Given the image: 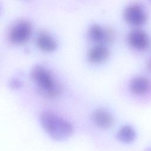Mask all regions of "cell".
Segmentation results:
<instances>
[{
    "label": "cell",
    "mask_w": 151,
    "mask_h": 151,
    "mask_svg": "<svg viewBox=\"0 0 151 151\" xmlns=\"http://www.w3.org/2000/svg\"><path fill=\"white\" fill-rule=\"evenodd\" d=\"M30 77L38 93L47 99H54L60 95L62 87L55 77L45 67L37 64L31 70Z\"/></svg>",
    "instance_id": "obj_1"
},
{
    "label": "cell",
    "mask_w": 151,
    "mask_h": 151,
    "mask_svg": "<svg viewBox=\"0 0 151 151\" xmlns=\"http://www.w3.org/2000/svg\"><path fill=\"white\" fill-rule=\"evenodd\" d=\"M40 124L52 139L61 141L69 138L73 133L72 124L51 111H43L39 116Z\"/></svg>",
    "instance_id": "obj_2"
},
{
    "label": "cell",
    "mask_w": 151,
    "mask_h": 151,
    "mask_svg": "<svg viewBox=\"0 0 151 151\" xmlns=\"http://www.w3.org/2000/svg\"><path fill=\"white\" fill-rule=\"evenodd\" d=\"M32 30V25L29 21L24 19L18 21L14 24L9 29V40L15 45H22L30 38Z\"/></svg>",
    "instance_id": "obj_3"
},
{
    "label": "cell",
    "mask_w": 151,
    "mask_h": 151,
    "mask_svg": "<svg viewBox=\"0 0 151 151\" xmlns=\"http://www.w3.org/2000/svg\"><path fill=\"white\" fill-rule=\"evenodd\" d=\"M123 17L126 22L136 27L143 25L147 19L145 9L139 4H133L127 6L124 10Z\"/></svg>",
    "instance_id": "obj_4"
},
{
    "label": "cell",
    "mask_w": 151,
    "mask_h": 151,
    "mask_svg": "<svg viewBox=\"0 0 151 151\" xmlns=\"http://www.w3.org/2000/svg\"><path fill=\"white\" fill-rule=\"evenodd\" d=\"M127 40L130 47L139 51L146 50L149 44L147 34L145 31L140 29L132 30L129 33Z\"/></svg>",
    "instance_id": "obj_5"
},
{
    "label": "cell",
    "mask_w": 151,
    "mask_h": 151,
    "mask_svg": "<svg viewBox=\"0 0 151 151\" xmlns=\"http://www.w3.org/2000/svg\"><path fill=\"white\" fill-rule=\"evenodd\" d=\"M109 54V50L104 44H97L88 51L87 58L93 64H100L106 61Z\"/></svg>",
    "instance_id": "obj_6"
},
{
    "label": "cell",
    "mask_w": 151,
    "mask_h": 151,
    "mask_svg": "<svg viewBox=\"0 0 151 151\" xmlns=\"http://www.w3.org/2000/svg\"><path fill=\"white\" fill-rule=\"evenodd\" d=\"M94 123L100 128L107 129L110 128L114 123L113 116L107 110L103 109L96 110L92 115Z\"/></svg>",
    "instance_id": "obj_7"
},
{
    "label": "cell",
    "mask_w": 151,
    "mask_h": 151,
    "mask_svg": "<svg viewBox=\"0 0 151 151\" xmlns=\"http://www.w3.org/2000/svg\"><path fill=\"white\" fill-rule=\"evenodd\" d=\"M38 48L45 52L54 51L57 47V43L54 38L45 31L40 32L36 38Z\"/></svg>",
    "instance_id": "obj_8"
},
{
    "label": "cell",
    "mask_w": 151,
    "mask_h": 151,
    "mask_svg": "<svg viewBox=\"0 0 151 151\" xmlns=\"http://www.w3.org/2000/svg\"><path fill=\"white\" fill-rule=\"evenodd\" d=\"M151 88L150 81L146 77L139 76L134 78L130 83V89L132 93L142 95L147 93Z\"/></svg>",
    "instance_id": "obj_9"
},
{
    "label": "cell",
    "mask_w": 151,
    "mask_h": 151,
    "mask_svg": "<svg viewBox=\"0 0 151 151\" xmlns=\"http://www.w3.org/2000/svg\"><path fill=\"white\" fill-rule=\"evenodd\" d=\"M104 28L98 24H94L88 29V37L90 41L96 44H104Z\"/></svg>",
    "instance_id": "obj_10"
},
{
    "label": "cell",
    "mask_w": 151,
    "mask_h": 151,
    "mask_svg": "<svg viewBox=\"0 0 151 151\" xmlns=\"http://www.w3.org/2000/svg\"><path fill=\"white\" fill-rule=\"evenodd\" d=\"M117 139L124 143L132 142L136 138V132L134 129L129 125L122 127L117 133Z\"/></svg>",
    "instance_id": "obj_11"
},
{
    "label": "cell",
    "mask_w": 151,
    "mask_h": 151,
    "mask_svg": "<svg viewBox=\"0 0 151 151\" xmlns=\"http://www.w3.org/2000/svg\"><path fill=\"white\" fill-rule=\"evenodd\" d=\"M104 33V44L113 42L115 38V31L111 28H105Z\"/></svg>",
    "instance_id": "obj_12"
},
{
    "label": "cell",
    "mask_w": 151,
    "mask_h": 151,
    "mask_svg": "<svg viewBox=\"0 0 151 151\" xmlns=\"http://www.w3.org/2000/svg\"><path fill=\"white\" fill-rule=\"evenodd\" d=\"M22 82L17 78H14L9 83L10 87L13 89H18L22 86Z\"/></svg>",
    "instance_id": "obj_13"
},
{
    "label": "cell",
    "mask_w": 151,
    "mask_h": 151,
    "mask_svg": "<svg viewBox=\"0 0 151 151\" xmlns=\"http://www.w3.org/2000/svg\"><path fill=\"white\" fill-rule=\"evenodd\" d=\"M146 68L147 69V70L151 73V58L148 60L147 64H146Z\"/></svg>",
    "instance_id": "obj_14"
},
{
    "label": "cell",
    "mask_w": 151,
    "mask_h": 151,
    "mask_svg": "<svg viewBox=\"0 0 151 151\" xmlns=\"http://www.w3.org/2000/svg\"><path fill=\"white\" fill-rule=\"evenodd\" d=\"M147 1H149V2H150V3H151V0H147Z\"/></svg>",
    "instance_id": "obj_15"
}]
</instances>
